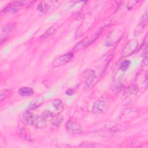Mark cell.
<instances>
[{"instance_id":"5","label":"cell","mask_w":148,"mask_h":148,"mask_svg":"<svg viewBox=\"0 0 148 148\" xmlns=\"http://www.w3.org/2000/svg\"><path fill=\"white\" fill-rule=\"evenodd\" d=\"M36 117L29 110L25 111L22 115L23 123L26 125H32L35 122Z\"/></svg>"},{"instance_id":"9","label":"cell","mask_w":148,"mask_h":148,"mask_svg":"<svg viewBox=\"0 0 148 148\" xmlns=\"http://www.w3.org/2000/svg\"><path fill=\"white\" fill-rule=\"evenodd\" d=\"M44 102V98L43 97H40L37 98H35L33 99L31 103H29L28 106V110H33L35 109L38 107H39L40 105L43 104Z\"/></svg>"},{"instance_id":"3","label":"cell","mask_w":148,"mask_h":148,"mask_svg":"<svg viewBox=\"0 0 148 148\" xmlns=\"http://www.w3.org/2000/svg\"><path fill=\"white\" fill-rule=\"evenodd\" d=\"M66 129L69 134L72 135L80 134L83 132V130L80 125L72 120H68L66 123Z\"/></svg>"},{"instance_id":"19","label":"cell","mask_w":148,"mask_h":148,"mask_svg":"<svg viewBox=\"0 0 148 148\" xmlns=\"http://www.w3.org/2000/svg\"><path fill=\"white\" fill-rule=\"evenodd\" d=\"M8 93H9V90H3V91H1V96H0L1 101H2L5 98H6V97L8 95Z\"/></svg>"},{"instance_id":"2","label":"cell","mask_w":148,"mask_h":148,"mask_svg":"<svg viewBox=\"0 0 148 148\" xmlns=\"http://www.w3.org/2000/svg\"><path fill=\"white\" fill-rule=\"evenodd\" d=\"M73 57V54L72 53H68L62 55L54 60L53 62V66L57 68L63 66L69 62L72 59Z\"/></svg>"},{"instance_id":"14","label":"cell","mask_w":148,"mask_h":148,"mask_svg":"<svg viewBox=\"0 0 148 148\" xmlns=\"http://www.w3.org/2000/svg\"><path fill=\"white\" fill-rule=\"evenodd\" d=\"M63 120V117L60 113L56 114L52 117V124L56 127H58L61 124Z\"/></svg>"},{"instance_id":"6","label":"cell","mask_w":148,"mask_h":148,"mask_svg":"<svg viewBox=\"0 0 148 148\" xmlns=\"http://www.w3.org/2000/svg\"><path fill=\"white\" fill-rule=\"evenodd\" d=\"M47 117L44 114H42V115L39 116H36L34 125L36 128L38 129H43L47 125Z\"/></svg>"},{"instance_id":"8","label":"cell","mask_w":148,"mask_h":148,"mask_svg":"<svg viewBox=\"0 0 148 148\" xmlns=\"http://www.w3.org/2000/svg\"><path fill=\"white\" fill-rule=\"evenodd\" d=\"M119 32H117V31L116 29L112 31V32H110V34L109 35V36H108V38L106 40V45L108 46H110L113 45L115 42H116V41L117 40L118 38L119 37L118 36V33Z\"/></svg>"},{"instance_id":"18","label":"cell","mask_w":148,"mask_h":148,"mask_svg":"<svg viewBox=\"0 0 148 148\" xmlns=\"http://www.w3.org/2000/svg\"><path fill=\"white\" fill-rule=\"evenodd\" d=\"M77 87H78V86H77L73 87V88H68V89L66 91L65 93H66V94H68V95H73V94H75V93L76 92V91H77Z\"/></svg>"},{"instance_id":"11","label":"cell","mask_w":148,"mask_h":148,"mask_svg":"<svg viewBox=\"0 0 148 148\" xmlns=\"http://www.w3.org/2000/svg\"><path fill=\"white\" fill-rule=\"evenodd\" d=\"M34 91L32 88L28 87H23L18 90V94L21 96H30L34 94Z\"/></svg>"},{"instance_id":"17","label":"cell","mask_w":148,"mask_h":148,"mask_svg":"<svg viewBox=\"0 0 148 148\" xmlns=\"http://www.w3.org/2000/svg\"><path fill=\"white\" fill-rule=\"evenodd\" d=\"M131 64V61L130 60H125L120 65V69L122 71H125L130 66Z\"/></svg>"},{"instance_id":"4","label":"cell","mask_w":148,"mask_h":148,"mask_svg":"<svg viewBox=\"0 0 148 148\" xmlns=\"http://www.w3.org/2000/svg\"><path fill=\"white\" fill-rule=\"evenodd\" d=\"M147 22V11H146L145 13L142 15L139 21L138 22V24L136 25L135 28L134 34L135 36H138L142 33V32L143 31L146 25Z\"/></svg>"},{"instance_id":"1","label":"cell","mask_w":148,"mask_h":148,"mask_svg":"<svg viewBox=\"0 0 148 148\" xmlns=\"http://www.w3.org/2000/svg\"><path fill=\"white\" fill-rule=\"evenodd\" d=\"M138 46V42L135 39L130 40L123 49L121 55L123 57H128L133 54Z\"/></svg>"},{"instance_id":"15","label":"cell","mask_w":148,"mask_h":148,"mask_svg":"<svg viewBox=\"0 0 148 148\" xmlns=\"http://www.w3.org/2000/svg\"><path fill=\"white\" fill-rule=\"evenodd\" d=\"M58 26H57V25H54L52 27H51L50 28H49V29H47V31L41 36V39H44L46 38L47 37H48L49 35H50L51 34H52L57 28H58Z\"/></svg>"},{"instance_id":"13","label":"cell","mask_w":148,"mask_h":148,"mask_svg":"<svg viewBox=\"0 0 148 148\" xmlns=\"http://www.w3.org/2000/svg\"><path fill=\"white\" fill-rule=\"evenodd\" d=\"M52 105L54 108V109L56 110V111H57L58 113H60L64 109L63 103L62 101L60 99H54L52 102Z\"/></svg>"},{"instance_id":"10","label":"cell","mask_w":148,"mask_h":148,"mask_svg":"<svg viewBox=\"0 0 148 148\" xmlns=\"http://www.w3.org/2000/svg\"><path fill=\"white\" fill-rule=\"evenodd\" d=\"M87 72H88V76L87 77L86 80L85 81V85L88 88L92 86L93 83L94 82L96 79V75L94 71L88 70L87 71Z\"/></svg>"},{"instance_id":"16","label":"cell","mask_w":148,"mask_h":148,"mask_svg":"<svg viewBox=\"0 0 148 148\" xmlns=\"http://www.w3.org/2000/svg\"><path fill=\"white\" fill-rule=\"evenodd\" d=\"M14 27V24H8L4 25L2 28V32L5 34H8L9 33Z\"/></svg>"},{"instance_id":"12","label":"cell","mask_w":148,"mask_h":148,"mask_svg":"<svg viewBox=\"0 0 148 148\" xmlns=\"http://www.w3.org/2000/svg\"><path fill=\"white\" fill-rule=\"evenodd\" d=\"M102 32V29H99L97 32H95L93 35H91V37H90L89 39L86 42V47H87L90 46L91 43H92L94 41L96 40V39L99 37L100 34Z\"/></svg>"},{"instance_id":"7","label":"cell","mask_w":148,"mask_h":148,"mask_svg":"<svg viewBox=\"0 0 148 148\" xmlns=\"http://www.w3.org/2000/svg\"><path fill=\"white\" fill-rule=\"evenodd\" d=\"M106 103L101 100L96 101L92 108V112L95 114H99L102 113L105 108Z\"/></svg>"}]
</instances>
